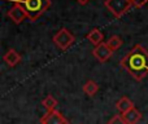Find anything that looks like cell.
<instances>
[{
    "mask_svg": "<svg viewBox=\"0 0 148 124\" xmlns=\"http://www.w3.org/2000/svg\"><path fill=\"white\" fill-rule=\"evenodd\" d=\"M135 80L140 81L148 75V51L140 44H136L120 62Z\"/></svg>",
    "mask_w": 148,
    "mask_h": 124,
    "instance_id": "obj_1",
    "label": "cell"
},
{
    "mask_svg": "<svg viewBox=\"0 0 148 124\" xmlns=\"http://www.w3.org/2000/svg\"><path fill=\"white\" fill-rule=\"evenodd\" d=\"M13 4H20L25 9L27 18L35 21L51 7V0H12Z\"/></svg>",
    "mask_w": 148,
    "mask_h": 124,
    "instance_id": "obj_2",
    "label": "cell"
},
{
    "mask_svg": "<svg viewBox=\"0 0 148 124\" xmlns=\"http://www.w3.org/2000/svg\"><path fill=\"white\" fill-rule=\"evenodd\" d=\"M104 5L117 18L122 17L131 7H134L133 0H105Z\"/></svg>",
    "mask_w": 148,
    "mask_h": 124,
    "instance_id": "obj_3",
    "label": "cell"
},
{
    "mask_svg": "<svg viewBox=\"0 0 148 124\" xmlns=\"http://www.w3.org/2000/svg\"><path fill=\"white\" fill-rule=\"evenodd\" d=\"M74 40H75L74 35L65 27L59 30L53 35V43L56 44V47L60 48L61 51H66L68 48H70V47L73 45Z\"/></svg>",
    "mask_w": 148,
    "mask_h": 124,
    "instance_id": "obj_4",
    "label": "cell"
},
{
    "mask_svg": "<svg viewBox=\"0 0 148 124\" xmlns=\"http://www.w3.org/2000/svg\"><path fill=\"white\" fill-rule=\"evenodd\" d=\"M40 123L42 124H69L66 118L56 109L52 110V111H47L40 118Z\"/></svg>",
    "mask_w": 148,
    "mask_h": 124,
    "instance_id": "obj_5",
    "label": "cell"
},
{
    "mask_svg": "<svg viewBox=\"0 0 148 124\" xmlns=\"http://www.w3.org/2000/svg\"><path fill=\"white\" fill-rule=\"evenodd\" d=\"M7 16L16 25H20L21 22H23L25 18H27V14H26L25 9H23L22 5H20V4H13L12 8L7 12Z\"/></svg>",
    "mask_w": 148,
    "mask_h": 124,
    "instance_id": "obj_6",
    "label": "cell"
},
{
    "mask_svg": "<svg viewBox=\"0 0 148 124\" xmlns=\"http://www.w3.org/2000/svg\"><path fill=\"white\" fill-rule=\"evenodd\" d=\"M112 53H113V51L107 45V43H103V44H100V45L95 47V48L92 49V56H94L100 63L107 62L108 60L110 58Z\"/></svg>",
    "mask_w": 148,
    "mask_h": 124,
    "instance_id": "obj_7",
    "label": "cell"
},
{
    "mask_svg": "<svg viewBox=\"0 0 148 124\" xmlns=\"http://www.w3.org/2000/svg\"><path fill=\"white\" fill-rule=\"evenodd\" d=\"M3 60H4V62L7 63L8 66L14 67V66H17L18 63L21 62V54L18 53L16 49H9V51L3 56Z\"/></svg>",
    "mask_w": 148,
    "mask_h": 124,
    "instance_id": "obj_8",
    "label": "cell"
},
{
    "mask_svg": "<svg viewBox=\"0 0 148 124\" xmlns=\"http://www.w3.org/2000/svg\"><path fill=\"white\" fill-rule=\"evenodd\" d=\"M116 109H117L121 114H126V112H129L130 110L134 109V104L129 97L123 96L117 101V104H116Z\"/></svg>",
    "mask_w": 148,
    "mask_h": 124,
    "instance_id": "obj_9",
    "label": "cell"
},
{
    "mask_svg": "<svg viewBox=\"0 0 148 124\" xmlns=\"http://www.w3.org/2000/svg\"><path fill=\"white\" fill-rule=\"evenodd\" d=\"M121 118L126 124H136L142 119V112L134 107L133 110H130L126 114H121Z\"/></svg>",
    "mask_w": 148,
    "mask_h": 124,
    "instance_id": "obj_10",
    "label": "cell"
},
{
    "mask_svg": "<svg viewBox=\"0 0 148 124\" xmlns=\"http://www.w3.org/2000/svg\"><path fill=\"white\" fill-rule=\"evenodd\" d=\"M87 40L91 44H94L95 47L103 44V40H104V35L103 33L99 30V28H92L88 34H87Z\"/></svg>",
    "mask_w": 148,
    "mask_h": 124,
    "instance_id": "obj_11",
    "label": "cell"
},
{
    "mask_svg": "<svg viewBox=\"0 0 148 124\" xmlns=\"http://www.w3.org/2000/svg\"><path fill=\"white\" fill-rule=\"evenodd\" d=\"M97 91H99V85H97L96 81L87 80L86 83L83 84V92L87 94V96H90V97L95 96V94L97 93Z\"/></svg>",
    "mask_w": 148,
    "mask_h": 124,
    "instance_id": "obj_12",
    "label": "cell"
},
{
    "mask_svg": "<svg viewBox=\"0 0 148 124\" xmlns=\"http://www.w3.org/2000/svg\"><path fill=\"white\" fill-rule=\"evenodd\" d=\"M122 43H123V41H122V39H121L120 36H118V35H113V36H110L109 40L107 41V45L109 47L113 52H114V51H117L118 48H121Z\"/></svg>",
    "mask_w": 148,
    "mask_h": 124,
    "instance_id": "obj_13",
    "label": "cell"
},
{
    "mask_svg": "<svg viewBox=\"0 0 148 124\" xmlns=\"http://www.w3.org/2000/svg\"><path fill=\"white\" fill-rule=\"evenodd\" d=\"M42 104H43V107L47 111H52V110H55L57 106V100L52 96H47L46 98L42 101Z\"/></svg>",
    "mask_w": 148,
    "mask_h": 124,
    "instance_id": "obj_14",
    "label": "cell"
},
{
    "mask_svg": "<svg viewBox=\"0 0 148 124\" xmlns=\"http://www.w3.org/2000/svg\"><path fill=\"white\" fill-rule=\"evenodd\" d=\"M107 124H126V123L122 120L121 115H114L113 118H110V120Z\"/></svg>",
    "mask_w": 148,
    "mask_h": 124,
    "instance_id": "obj_15",
    "label": "cell"
},
{
    "mask_svg": "<svg viewBox=\"0 0 148 124\" xmlns=\"http://www.w3.org/2000/svg\"><path fill=\"white\" fill-rule=\"evenodd\" d=\"M90 1H91V0H77V3L81 5H86V4H88Z\"/></svg>",
    "mask_w": 148,
    "mask_h": 124,
    "instance_id": "obj_16",
    "label": "cell"
}]
</instances>
